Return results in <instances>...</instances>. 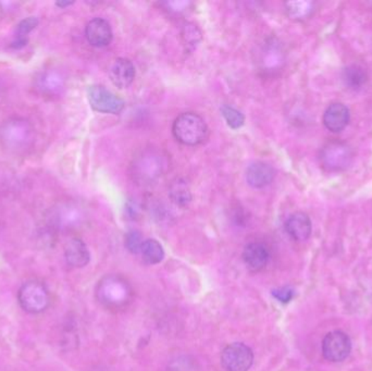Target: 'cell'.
<instances>
[{"instance_id": "cell-16", "label": "cell", "mask_w": 372, "mask_h": 371, "mask_svg": "<svg viewBox=\"0 0 372 371\" xmlns=\"http://www.w3.org/2000/svg\"><path fill=\"white\" fill-rule=\"evenodd\" d=\"M285 230L295 241H306L311 235L310 218L304 213H295L285 223Z\"/></svg>"}, {"instance_id": "cell-24", "label": "cell", "mask_w": 372, "mask_h": 371, "mask_svg": "<svg viewBox=\"0 0 372 371\" xmlns=\"http://www.w3.org/2000/svg\"><path fill=\"white\" fill-rule=\"evenodd\" d=\"M38 25V19L35 17H28L26 19L22 20L20 22L19 25L17 28V40L14 42V47H19V44H21V46L26 45L25 36L28 33H31L36 26Z\"/></svg>"}, {"instance_id": "cell-15", "label": "cell", "mask_w": 372, "mask_h": 371, "mask_svg": "<svg viewBox=\"0 0 372 371\" xmlns=\"http://www.w3.org/2000/svg\"><path fill=\"white\" fill-rule=\"evenodd\" d=\"M349 122V108L339 102L330 105L323 114V124L331 132H341L347 128Z\"/></svg>"}, {"instance_id": "cell-27", "label": "cell", "mask_w": 372, "mask_h": 371, "mask_svg": "<svg viewBox=\"0 0 372 371\" xmlns=\"http://www.w3.org/2000/svg\"><path fill=\"white\" fill-rule=\"evenodd\" d=\"M272 295L282 303H289L292 300L294 292L290 288H283L272 291Z\"/></svg>"}, {"instance_id": "cell-6", "label": "cell", "mask_w": 372, "mask_h": 371, "mask_svg": "<svg viewBox=\"0 0 372 371\" xmlns=\"http://www.w3.org/2000/svg\"><path fill=\"white\" fill-rule=\"evenodd\" d=\"M353 156V151L345 143H327L321 151V165L327 171H343L349 168Z\"/></svg>"}, {"instance_id": "cell-21", "label": "cell", "mask_w": 372, "mask_h": 371, "mask_svg": "<svg viewBox=\"0 0 372 371\" xmlns=\"http://www.w3.org/2000/svg\"><path fill=\"white\" fill-rule=\"evenodd\" d=\"M367 72L363 66H359V64H351V66H347L344 70V73H343V80H344L345 84L353 90H359V88H363L367 82Z\"/></svg>"}, {"instance_id": "cell-3", "label": "cell", "mask_w": 372, "mask_h": 371, "mask_svg": "<svg viewBox=\"0 0 372 371\" xmlns=\"http://www.w3.org/2000/svg\"><path fill=\"white\" fill-rule=\"evenodd\" d=\"M97 298L103 305L120 310L130 303L132 290L124 279L118 276L104 278L97 288Z\"/></svg>"}, {"instance_id": "cell-25", "label": "cell", "mask_w": 372, "mask_h": 371, "mask_svg": "<svg viewBox=\"0 0 372 371\" xmlns=\"http://www.w3.org/2000/svg\"><path fill=\"white\" fill-rule=\"evenodd\" d=\"M143 243H144L143 235L137 230L127 232V235H125V246H127V251L132 254L141 253Z\"/></svg>"}, {"instance_id": "cell-22", "label": "cell", "mask_w": 372, "mask_h": 371, "mask_svg": "<svg viewBox=\"0 0 372 371\" xmlns=\"http://www.w3.org/2000/svg\"><path fill=\"white\" fill-rule=\"evenodd\" d=\"M288 15L292 19H304L313 11V4L311 1H289L285 4Z\"/></svg>"}, {"instance_id": "cell-11", "label": "cell", "mask_w": 372, "mask_h": 371, "mask_svg": "<svg viewBox=\"0 0 372 371\" xmlns=\"http://www.w3.org/2000/svg\"><path fill=\"white\" fill-rule=\"evenodd\" d=\"M243 259L250 271L260 272L268 265L270 253L265 244L252 242L243 251Z\"/></svg>"}, {"instance_id": "cell-13", "label": "cell", "mask_w": 372, "mask_h": 371, "mask_svg": "<svg viewBox=\"0 0 372 371\" xmlns=\"http://www.w3.org/2000/svg\"><path fill=\"white\" fill-rule=\"evenodd\" d=\"M274 169L264 161H256L246 170V181L252 189H264L274 181Z\"/></svg>"}, {"instance_id": "cell-17", "label": "cell", "mask_w": 372, "mask_h": 371, "mask_svg": "<svg viewBox=\"0 0 372 371\" xmlns=\"http://www.w3.org/2000/svg\"><path fill=\"white\" fill-rule=\"evenodd\" d=\"M66 263L71 267L83 268L90 263L91 254L88 246L81 239H72L64 249Z\"/></svg>"}, {"instance_id": "cell-8", "label": "cell", "mask_w": 372, "mask_h": 371, "mask_svg": "<svg viewBox=\"0 0 372 371\" xmlns=\"http://www.w3.org/2000/svg\"><path fill=\"white\" fill-rule=\"evenodd\" d=\"M91 106L102 114H118L124 108V102L103 86H90L88 90Z\"/></svg>"}, {"instance_id": "cell-14", "label": "cell", "mask_w": 372, "mask_h": 371, "mask_svg": "<svg viewBox=\"0 0 372 371\" xmlns=\"http://www.w3.org/2000/svg\"><path fill=\"white\" fill-rule=\"evenodd\" d=\"M109 76L113 86L117 88H129L135 78L134 64L127 58H118L111 66Z\"/></svg>"}, {"instance_id": "cell-23", "label": "cell", "mask_w": 372, "mask_h": 371, "mask_svg": "<svg viewBox=\"0 0 372 371\" xmlns=\"http://www.w3.org/2000/svg\"><path fill=\"white\" fill-rule=\"evenodd\" d=\"M221 114L224 120L228 123V126L233 129V130L242 128L244 126V123H245L244 114L238 112V109L233 108V107L223 105L221 107Z\"/></svg>"}, {"instance_id": "cell-26", "label": "cell", "mask_w": 372, "mask_h": 371, "mask_svg": "<svg viewBox=\"0 0 372 371\" xmlns=\"http://www.w3.org/2000/svg\"><path fill=\"white\" fill-rule=\"evenodd\" d=\"M183 37L187 45L194 46V44H197L200 40V32L193 24H187L184 29Z\"/></svg>"}, {"instance_id": "cell-28", "label": "cell", "mask_w": 372, "mask_h": 371, "mask_svg": "<svg viewBox=\"0 0 372 371\" xmlns=\"http://www.w3.org/2000/svg\"><path fill=\"white\" fill-rule=\"evenodd\" d=\"M74 1H58L56 3V6H58L59 8H66L68 6L74 5Z\"/></svg>"}, {"instance_id": "cell-4", "label": "cell", "mask_w": 372, "mask_h": 371, "mask_svg": "<svg viewBox=\"0 0 372 371\" xmlns=\"http://www.w3.org/2000/svg\"><path fill=\"white\" fill-rule=\"evenodd\" d=\"M131 169L133 180L139 184L149 185L158 180L163 173V158L158 152L147 149L133 159Z\"/></svg>"}, {"instance_id": "cell-12", "label": "cell", "mask_w": 372, "mask_h": 371, "mask_svg": "<svg viewBox=\"0 0 372 371\" xmlns=\"http://www.w3.org/2000/svg\"><path fill=\"white\" fill-rule=\"evenodd\" d=\"M50 220L58 229H70L80 223L82 213L74 204H62L52 211Z\"/></svg>"}, {"instance_id": "cell-20", "label": "cell", "mask_w": 372, "mask_h": 371, "mask_svg": "<svg viewBox=\"0 0 372 371\" xmlns=\"http://www.w3.org/2000/svg\"><path fill=\"white\" fill-rule=\"evenodd\" d=\"M143 259L145 263L149 265H157V264L163 261L165 257V251H163V246L158 241L153 239H149L144 241L143 246H141V251Z\"/></svg>"}, {"instance_id": "cell-19", "label": "cell", "mask_w": 372, "mask_h": 371, "mask_svg": "<svg viewBox=\"0 0 372 371\" xmlns=\"http://www.w3.org/2000/svg\"><path fill=\"white\" fill-rule=\"evenodd\" d=\"M37 86L42 93L48 95L58 94L64 88V78L57 70H48L42 73L37 81Z\"/></svg>"}, {"instance_id": "cell-9", "label": "cell", "mask_w": 372, "mask_h": 371, "mask_svg": "<svg viewBox=\"0 0 372 371\" xmlns=\"http://www.w3.org/2000/svg\"><path fill=\"white\" fill-rule=\"evenodd\" d=\"M351 351V338L344 332L332 331L323 338L322 355L329 362H343L349 357Z\"/></svg>"}, {"instance_id": "cell-1", "label": "cell", "mask_w": 372, "mask_h": 371, "mask_svg": "<svg viewBox=\"0 0 372 371\" xmlns=\"http://www.w3.org/2000/svg\"><path fill=\"white\" fill-rule=\"evenodd\" d=\"M34 140V129L26 119L13 117L0 124V146L9 153L25 151Z\"/></svg>"}, {"instance_id": "cell-2", "label": "cell", "mask_w": 372, "mask_h": 371, "mask_svg": "<svg viewBox=\"0 0 372 371\" xmlns=\"http://www.w3.org/2000/svg\"><path fill=\"white\" fill-rule=\"evenodd\" d=\"M173 133L181 144L196 146L205 142L209 130L205 120L199 114L184 112L173 122Z\"/></svg>"}, {"instance_id": "cell-10", "label": "cell", "mask_w": 372, "mask_h": 371, "mask_svg": "<svg viewBox=\"0 0 372 371\" xmlns=\"http://www.w3.org/2000/svg\"><path fill=\"white\" fill-rule=\"evenodd\" d=\"M85 36L94 47H106L112 40L113 33L110 24L102 18H95L85 28Z\"/></svg>"}, {"instance_id": "cell-7", "label": "cell", "mask_w": 372, "mask_h": 371, "mask_svg": "<svg viewBox=\"0 0 372 371\" xmlns=\"http://www.w3.org/2000/svg\"><path fill=\"white\" fill-rule=\"evenodd\" d=\"M254 362V353L244 343H233L224 348L221 364L226 371H248Z\"/></svg>"}, {"instance_id": "cell-5", "label": "cell", "mask_w": 372, "mask_h": 371, "mask_svg": "<svg viewBox=\"0 0 372 371\" xmlns=\"http://www.w3.org/2000/svg\"><path fill=\"white\" fill-rule=\"evenodd\" d=\"M18 300L22 310L30 314H40L50 305L48 290L44 284L37 281L24 283L18 293Z\"/></svg>"}, {"instance_id": "cell-18", "label": "cell", "mask_w": 372, "mask_h": 371, "mask_svg": "<svg viewBox=\"0 0 372 371\" xmlns=\"http://www.w3.org/2000/svg\"><path fill=\"white\" fill-rule=\"evenodd\" d=\"M169 197L179 207H186L192 201V192L189 183L183 177H177L169 187Z\"/></svg>"}]
</instances>
